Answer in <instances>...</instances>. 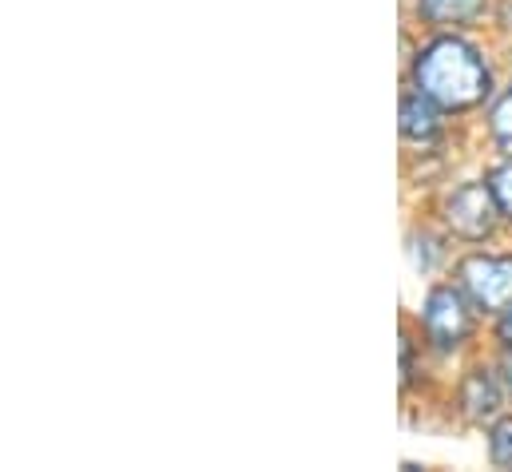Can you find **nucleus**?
<instances>
[{
	"mask_svg": "<svg viewBox=\"0 0 512 472\" xmlns=\"http://www.w3.org/2000/svg\"><path fill=\"white\" fill-rule=\"evenodd\" d=\"M461 282H465V290L473 294L477 306L505 310L512 302V258H489V254L465 258L461 262Z\"/></svg>",
	"mask_w": 512,
	"mask_h": 472,
	"instance_id": "4",
	"label": "nucleus"
},
{
	"mask_svg": "<svg viewBox=\"0 0 512 472\" xmlns=\"http://www.w3.org/2000/svg\"><path fill=\"white\" fill-rule=\"evenodd\" d=\"M497 211L501 207H497L489 183H465L445 203V223L453 227V235L461 238H485L497 223Z\"/></svg>",
	"mask_w": 512,
	"mask_h": 472,
	"instance_id": "3",
	"label": "nucleus"
},
{
	"mask_svg": "<svg viewBox=\"0 0 512 472\" xmlns=\"http://www.w3.org/2000/svg\"><path fill=\"white\" fill-rule=\"evenodd\" d=\"M501 401L505 397H501V385H497L493 373L473 369L465 377V385H461V409H465L469 421H493L501 413Z\"/></svg>",
	"mask_w": 512,
	"mask_h": 472,
	"instance_id": "5",
	"label": "nucleus"
},
{
	"mask_svg": "<svg viewBox=\"0 0 512 472\" xmlns=\"http://www.w3.org/2000/svg\"><path fill=\"white\" fill-rule=\"evenodd\" d=\"M485 8V0H421V16L433 24H465Z\"/></svg>",
	"mask_w": 512,
	"mask_h": 472,
	"instance_id": "7",
	"label": "nucleus"
},
{
	"mask_svg": "<svg viewBox=\"0 0 512 472\" xmlns=\"http://www.w3.org/2000/svg\"><path fill=\"white\" fill-rule=\"evenodd\" d=\"M417 88L437 104V108H473L489 92V68L481 52L465 40L441 36L417 56Z\"/></svg>",
	"mask_w": 512,
	"mask_h": 472,
	"instance_id": "1",
	"label": "nucleus"
},
{
	"mask_svg": "<svg viewBox=\"0 0 512 472\" xmlns=\"http://www.w3.org/2000/svg\"><path fill=\"white\" fill-rule=\"evenodd\" d=\"M493 135H497V143L512 155V92L493 108Z\"/></svg>",
	"mask_w": 512,
	"mask_h": 472,
	"instance_id": "10",
	"label": "nucleus"
},
{
	"mask_svg": "<svg viewBox=\"0 0 512 472\" xmlns=\"http://www.w3.org/2000/svg\"><path fill=\"white\" fill-rule=\"evenodd\" d=\"M425 330L429 338L441 346V350H453L469 338L473 330V310L469 302L461 298V290L453 286H437L429 298H425Z\"/></svg>",
	"mask_w": 512,
	"mask_h": 472,
	"instance_id": "2",
	"label": "nucleus"
},
{
	"mask_svg": "<svg viewBox=\"0 0 512 472\" xmlns=\"http://www.w3.org/2000/svg\"><path fill=\"white\" fill-rule=\"evenodd\" d=\"M489 457H493V465L512 469V417L493 429V437H489Z\"/></svg>",
	"mask_w": 512,
	"mask_h": 472,
	"instance_id": "8",
	"label": "nucleus"
},
{
	"mask_svg": "<svg viewBox=\"0 0 512 472\" xmlns=\"http://www.w3.org/2000/svg\"><path fill=\"white\" fill-rule=\"evenodd\" d=\"M441 119H437V108L433 100L421 92V96H405L401 100V135L413 139V143H429L437 135Z\"/></svg>",
	"mask_w": 512,
	"mask_h": 472,
	"instance_id": "6",
	"label": "nucleus"
},
{
	"mask_svg": "<svg viewBox=\"0 0 512 472\" xmlns=\"http://www.w3.org/2000/svg\"><path fill=\"white\" fill-rule=\"evenodd\" d=\"M489 191H493V199H497L501 215H509L512 219V163L497 167V171L489 175Z\"/></svg>",
	"mask_w": 512,
	"mask_h": 472,
	"instance_id": "9",
	"label": "nucleus"
},
{
	"mask_svg": "<svg viewBox=\"0 0 512 472\" xmlns=\"http://www.w3.org/2000/svg\"><path fill=\"white\" fill-rule=\"evenodd\" d=\"M497 334H501V342H505V346H509V350H512V310H509V314H505V318H501V326H497Z\"/></svg>",
	"mask_w": 512,
	"mask_h": 472,
	"instance_id": "11",
	"label": "nucleus"
},
{
	"mask_svg": "<svg viewBox=\"0 0 512 472\" xmlns=\"http://www.w3.org/2000/svg\"><path fill=\"white\" fill-rule=\"evenodd\" d=\"M501 373H505V385H509V393H512V354L505 357V365H501Z\"/></svg>",
	"mask_w": 512,
	"mask_h": 472,
	"instance_id": "12",
	"label": "nucleus"
}]
</instances>
